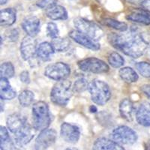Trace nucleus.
Masks as SVG:
<instances>
[{
  "label": "nucleus",
  "instance_id": "1",
  "mask_svg": "<svg viewBox=\"0 0 150 150\" xmlns=\"http://www.w3.org/2000/svg\"><path fill=\"white\" fill-rule=\"evenodd\" d=\"M110 45L131 58L137 59L145 53L149 43L137 29L121 33H112L108 36Z\"/></svg>",
  "mask_w": 150,
  "mask_h": 150
},
{
  "label": "nucleus",
  "instance_id": "2",
  "mask_svg": "<svg viewBox=\"0 0 150 150\" xmlns=\"http://www.w3.org/2000/svg\"><path fill=\"white\" fill-rule=\"evenodd\" d=\"M33 127L36 131H42L47 129L50 124V114L49 107L45 101H38L35 103L32 108Z\"/></svg>",
  "mask_w": 150,
  "mask_h": 150
},
{
  "label": "nucleus",
  "instance_id": "3",
  "mask_svg": "<svg viewBox=\"0 0 150 150\" xmlns=\"http://www.w3.org/2000/svg\"><path fill=\"white\" fill-rule=\"evenodd\" d=\"M73 92L71 81L68 80L58 81L52 89L50 99L56 105L65 107L70 101Z\"/></svg>",
  "mask_w": 150,
  "mask_h": 150
},
{
  "label": "nucleus",
  "instance_id": "4",
  "mask_svg": "<svg viewBox=\"0 0 150 150\" xmlns=\"http://www.w3.org/2000/svg\"><path fill=\"white\" fill-rule=\"evenodd\" d=\"M89 91L92 101L100 106L105 105L111 97L110 87L105 82L100 80H94L89 83Z\"/></svg>",
  "mask_w": 150,
  "mask_h": 150
},
{
  "label": "nucleus",
  "instance_id": "5",
  "mask_svg": "<svg viewBox=\"0 0 150 150\" xmlns=\"http://www.w3.org/2000/svg\"><path fill=\"white\" fill-rule=\"evenodd\" d=\"M74 25L76 30L86 35L94 41H99L104 36V30L93 21H88L83 17H77L74 20Z\"/></svg>",
  "mask_w": 150,
  "mask_h": 150
},
{
  "label": "nucleus",
  "instance_id": "6",
  "mask_svg": "<svg viewBox=\"0 0 150 150\" xmlns=\"http://www.w3.org/2000/svg\"><path fill=\"white\" fill-rule=\"evenodd\" d=\"M111 138L121 145H132L137 140V134L132 128L126 125L116 127L111 132Z\"/></svg>",
  "mask_w": 150,
  "mask_h": 150
},
{
  "label": "nucleus",
  "instance_id": "7",
  "mask_svg": "<svg viewBox=\"0 0 150 150\" xmlns=\"http://www.w3.org/2000/svg\"><path fill=\"white\" fill-rule=\"evenodd\" d=\"M77 66L84 72L92 74H103L109 71V66L105 62L95 57L84 59L77 62Z\"/></svg>",
  "mask_w": 150,
  "mask_h": 150
},
{
  "label": "nucleus",
  "instance_id": "8",
  "mask_svg": "<svg viewBox=\"0 0 150 150\" xmlns=\"http://www.w3.org/2000/svg\"><path fill=\"white\" fill-rule=\"evenodd\" d=\"M71 74L69 65L64 62L50 64L45 68V75L47 77L56 81H62L68 78Z\"/></svg>",
  "mask_w": 150,
  "mask_h": 150
},
{
  "label": "nucleus",
  "instance_id": "9",
  "mask_svg": "<svg viewBox=\"0 0 150 150\" xmlns=\"http://www.w3.org/2000/svg\"><path fill=\"white\" fill-rule=\"evenodd\" d=\"M56 131L53 128H47L41 131L35 143V150H46L51 146L56 140Z\"/></svg>",
  "mask_w": 150,
  "mask_h": 150
},
{
  "label": "nucleus",
  "instance_id": "10",
  "mask_svg": "<svg viewBox=\"0 0 150 150\" xmlns=\"http://www.w3.org/2000/svg\"><path fill=\"white\" fill-rule=\"evenodd\" d=\"M60 135L66 143L74 144L77 143L80 139V128L71 123L64 122L62 124L60 128Z\"/></svg>",
  "mask_w": 150,
  "mask_h": 150
},
{
  "label": "nucleus",
  "instance_id": "11",
  "mask_svg": "<svg viewBox=\"0 0 150 150\" xmlns=\"http://www.w3.org/2000/svg\"><path fill=\"white\" fill-rule=\"evenodd\" d=\"M69 37L76 43L82 45L84 47L89 49L93 51H97L101 48V45L98 41H94L86 35L83 34L77 30H71L68 34Z\"/></svg>",
  "mask_w": 150,
  "mask_h": 150
},
{
  "label": "nucleus",
  "instance_id": "12",
  "mask_svg": "<svg viewBox=\"0 0 150 150\" xmlns=\"http://www.w3.org/2000/svg\"><path fill=\"white\" fill-rule=\"evenodd\" d=\"M36 130L30 124L26 123L18 132L14 134V139L17 146H24L33 140L35 134Z\"/></svg>",
  "mask_w": 150,
  "mask_h": 150
},
{
  "label": "nucleus",
  "instance_id": "13",
  "mask_svg": "<svg viewBox=\"0 0 150 150\" xmlns=\"http://www.w3.org/2000/svg\"><path fill=\"white\" fill-rule=\"evenodd\" d=\"M37 43L34 38L26 36L21 41V55L24 60H29L34 57L37 52Z\"/></svg>",
  "mask_w": 150,
  "mask_h": 150
},
{
  "label": "nucleus",
  "instance_id": "14",
  "mask_svg": "<svg viewBox=\"0 0 150 150\" xmlns=\"http://www.w3.org/2000/svg\"><path fill=\"white\" fill-rule=\"evenodd\" d=\"M21 26L28 36L34 38L39 33L41 22L39 18L35 16H29L23 19Z\"/></svg>",
  "mask_w": 150,
  "mask_h": 150
},
{
  "label": "nucleus",
  "instance_id": "15",
  "mask_svg": "<svg viewBox=\"0 0 150 150\" xmlns=\"http://www.w3.org/2000/svg\"><path fill=\"white\" fill-rule=\"evenodd\" d=\"M126 19L128 21H132L134 23L149 26L150 12L143 8H137L130 12L126 16Z\"/></svg>",
  "mask_w": 150,
  "mask_h": 150
},
{
  "label": "nucleus",
  "instance_id": "16",
  "mask_svg": "<svg viewBox=\"0 0 150 150\" xmlns=\"http://www.w3.org/2000/svg\"><path fill=\"white\" fill-rule=\"evenodd\" d=\"M27 120L24 116L19 113H13L8 117L6 120L7 128L13 134L18 132L27 123Z\"/></svg>",
  "mask_w": 150,
  "mask_h": 150
},
{
  "label": "nucleus",
  "instance_id": "17",
  "mask_svg": "<svg viewBox=\"0 0 150 150\" xmlns=\"http://www.w3.org/2000/svg\"><path fill=\"white\" fill-rule=\"evenodd\" d=\"M137 122L144 127H150V103L145 101L140 104L136 112Z\"/></svg>",
  "mask_w": 150,
  "mask_h": 150
},
{
  "label": "nucleus",
  "instance_id": "18",
  "mask_svg": "<svg viewBox=\"0 0 150 150\" xmlns=\"http://www.w3.org/2000/svg\"><path fill=\"white\" fill-rule=\"evenodd\" d=\"M92 150H125L122 146L113 140L100 137L95 141Z\"/></svg>",
  "mask_w": 150,
  "mask_h": 150
},
{
  "label": "nucleus",
  "instance_id": "19",
  "mask_svg": "<svg viewBox=\"0 0 150 150\" xmlns=\"http://www.w3.org/2000/svg\"><path fill=\"white\" fill-rule=\"evenodd\" d=\"M120 113L122 118L127 122L133 120L134 107L130 99L125 98L122 100L120 104Z\"/></svg>",
  "mask_w": 150,
  "mask_h": 150
},
{
  "label": "nucleus",
  "instance_id": "20",
  "mask_svg": "<svg viewBox=\"0 0 150 150\" xmlns=\"http://www.w3.org/2000/svg\"><path fill=\"white\" fill-rule=\"evenodd\" d=\"M17 20V12L14 8H8L0 11V24L1 26L8 27L12 26Z\"/></svg>",
  "mask_w": 150,
  "mask_h": 150
},
{
  "label": "nucleus",
  "instance_id": "21",
  "mask_svg": "<svg viewBox=\"0 0 150 150\" xmlns=\"http://www.w3.org/2000/svg\"><path fill=\"white\" fill-rule=\"evenodd\" d=\"M54 52L55 50L51 43L42 42L38 46L36 55L42 61L47 62L51 59Z\"/></svg>",
  "mask_w": 150,
  "mask_h": 150
},
{
  "label": "nucleus",
  "instance_id": "22",
  "mask_svg": "<svg viewBox=\"0 0 150 150\" xmlns=\"http://www.w3.org/2000/svg\"><path fill=\"white\" fill-rule=\"evenodd\" d=\"M46 15L52 21H65L68 19V11L62 5H56L46 11Z\"/></svg>",
  "mask_w": 150,
  "mask_h": 150
},
{
  "label": "nucleus",
  "instance_id": "23",
  "mask_svg": "<svg viewBox=\"0 0 150 150\" xmlns=\"http://www.w3.org/2000/svg\"><path fill=\"white\" fill-rule=\"evenodd\" d=\"M0 147L1 150H14V144L9 136L8 129L0 127Z\"/></svg>",
  "mask_w": 150,
  "mask_h": 150
},
{
  "label": "nucleus",
  "instance_id": "24",
  "mask_svg": "<svg viewBox=\"0 0 150 150\" xmlns=\"http://www.w3.org/2000/svg\"><path fill=\"white\" fill-rule=\"evenodd\" d=\"M120 77L125 82L128 83H136L139 79V76L136 71L131 67H124L122 68L119 71Z\"/></svg>",
  "mask_w": 150,
  "mask_h": 150
},
{
  "label": "nucleus",
  "instance_id": "25",
  "mask_svg": "<svg viewBox=\"0 0 150 150\" xmlns=\"http://www.w3.org/2000/svg\"><path fill=\"white\" fill-rule=\"evenodd\" d=\"M101 22H102L103 25H104V26L115 29L116 31H119V32H121V33L126 32L128 29V25L125 23L116 21L115 19L105 18Z\"/></svg>",
  "mask_w": 150,
  "mask_h": 150
},
{
  "label": "nucleus",
  "instance_id": "26",
  "mask_svg": "<svg viewBox=\"0 0 150 150\" xmlns=\"http://www.w3.org/2000/svg\"><path fill=\"white\" fill-rule=\"evenodd\" d=\"M51 45H53L55 51L65 52L70 47L71 41L66 38L58 37L52 40Z\"/></svg>",
  "mask_w": 150,
  "mask_h": 150
},
{
  "label": "nucleus",
  "instance_id": "27",
  "mask_svg": "<svg viewBox=\"0 0 150 150\" xmlns=\"http://www.w3.org/2000/svg\"><path fill=\"white\" fill-rule=\"evenodd\" d=\"M35 95L30 90H23L21 92L18 96V101L20 104L23 108L29 107L33 103Z\"/></svg>",
  "mask_w": 150,
  "mask_h": 150
},
{
  "label": "nucleus",
  "instance_id": "28",
  "mask_svg": "<svg viewBox=\"0 0 150 150\" xmlns=\"http://www.w3.org/2000/svg\"><path fill=\"white\" fill-rule=\"evenodd\" d=\"M108 63L112 68H121L125 64V59L117 52H112L108 56Z\"/></svg>",
  "mask_w": 150,
  "mask_h": 150
},
{
  "label": "nucleus",
  "instance_id": "29",
  "mask_svg": "<svg viewBox=\"0 0 150 150\" xmlns=\"http://www.w3.org/2000/svg\"><path fill=\"white\" fill-rule=\"evenodd\" d=\"M15 71H14V67L11 62H4L1 65L0 68V74L1 77L4 78H11L14 77Z\"/></svg>",
  "mask_w": 150,
  "mask_h": 150
},
{
  "label": "nucleus",
  "instance_id": "30",
  "mask_svg": "<svg viewBox=\"0 0 150 150\" xmlns=\"http://www.w3.org/2000/svg\"><path fill=\"white\" fill-rule=\"evenodd\" d=\"M89 83L87 82L86 79L79 78L74 82L73 86H72V89H73L74 92L81 93V92H85L87 89H89Z\"/></svg>",
  "mask_w": 150,
  "mask_h": 150
},
{
  "label": "nucleus",
  "instance_id": "31",
  "mask_svg": "<svg viewBox=\"0 0 150 150\" xmlns=\"http://www.w3.org/2000/svg\"><path fill=\"white\" fill-rule=\"evenodd\" d=\"M136 68L143 77L150 78V63L146 62H140L136 64Z\"/></svg>",
  "mask_w": 150,
  "mask_h": 150
},
{
  "label": "nucleus",
  "instance_id": "32",
  "mask_svg": "<svg viewBox=\"0 0 150 150\" xmlns=\"http://www.w3.org/2000/svg\"><path fill=\"white\" fill-rule=\"evenodd\" d=\"M15 90L11 86H8L5 89H0V98L2 100H12L16 97Z\"/></svg>",
  "mask_w": 150,
  "mask_h": 150
},
{
  "label": "nucleus",
  "instance_id": "33",
  "mask_svg": "<svg viewBox=\"0 0 150 150\" xmlns=\"http://www.w3.org/2000/svg\"><path fill=\"white\" fill-rule=\"evenodd\" d=\"M59 29L58 26L55 23L50 22L47 26V34L52 39H55L59 37Z\"/></svg>",
  "mask_w": 150,
  "mask_h": 150
},
{
  "label": "nucleus",
  "instance_id": "34",
  "mask_svg": "<svg viewBox=\"0 0 150 150\" xmlns=\"http://www.w3.org/2000/svg\"><path fill=\"white\" fill-rule=\"evenodd\" d=\"M57 0H39L38 1L36 5L40 8L47 11L57 5Z\"/></svg>",
  "mask_w": 150,
  "mask_h": 150
},
{
  "label": "nucleus",
  "instance_id": "35",
  "mask_svg": "<svg viewBox=\"0 0 150 150\" xmlns=\"http://www.w3.org/2000/svg\"><path fill=\"white\" fill-rule=\"evenodd\" d=\"M5 38L11 42L17 41L19 38V32L17 29H11L5 32Z\"/></svg>",
  "mask_w": 150,
  "mask_h": 150
},
{
  "label": "nucleus",
  "instance_id": "36",
  "mask_svg": "<svg viewBox=\"0 0 150 150\" xmlns=\"http://www.w3.org/2000/svg\"><path fill=\"white\" fill-rule=\"evenodd\" d=\"M20 79L23 83L28 84L30 83V77H29V72L26 71H24L20 75Z\"/></svg>",
  "mask_w": 150,
  "mask_h": 150
},
{
  "label": "nucleus",
  "instance_id": "37",
  "mask_svg": "<svg viewBox=\"0 0 150 150\" xmlns=\"http://www.w3.org/2000/svg\"><path fill=\"white\" fill-rule=\"evenodd\" d=\"M140 90L142 91L144 95L146 96L147 98L150 99V85L149 84H145V85L142 86L140 88Z\"/></svg>",
  "mask_w": 150,
  "mask_h": 150
},
{
  "label": "nucleus",
  "instance_id": "38",
  "mask_svg": "<svg viewBox=\"0 0 150 150\" xmlns=\"http://www.w3.org/2000/svg\"><path fill=\"white\" fill-rule=\"evenodd\" d=\"M140 4L143 9L150 12V0H141Z\"/></svg>",
  "mask_w": 150,
  "mask_h": 150
},
{
  "label": "nucleus",
  "instance_id": "39",
  "mask_svg": "<svg viewBox=\"0 0 150 150\" xmlns=\"http://www.w3.org/2000/svg\"><path fill=\"white\" fill-rule=\"evenodd\" d=\"M89 111H90V112H92V113H96L98 111V109L95 105H91L90 107H89Z\"/></svg>",
  "mask_w": 150,
  "mask_h": 150
},
{
  "label": "nucleus",
  "instance_id": "40",
  "mask_svg": "<svg viewBox=\"0 0 150 150\" xmlns=\"http://www.w3.org/2000/svg\"><path fill=\"white\" fill-rule=\"evenodd\" d=\"M125 2H128L131 4H137V3H140L141 0H125Z\"/></svg>",
  "mask_w": 150,
  "mask_h": 150
},
{
  "label": "nucleus",
  "instance_id": "41",
  "mask_svg": "<svg viewBox=\"0 0 150 150\" xmlns=\"http://www.w3.org/2000/svg\"><path fill=\"white\" fill-rule=\"evenodd\" d=\"M8 0H0V4H1V5H5V4L7 3Z\"/></svg>",
  "mask_w": 150,
  "mask_h": 150
},
{
  "label": "nucleus",
  "instance_id": "42",
  "mask_svg": "<svg viewBox=\"0 0 150 150\" xmlns=\"http://www.w3.org/2000/svg\"><path fill=\"white\" fill-rule=\"evenodd\" d=\"M65 150H77V149H74V148H68V149H66Z\"/></svg>",
  "mask_w": 150,
  "mask_h": 150
}]
</instances>
